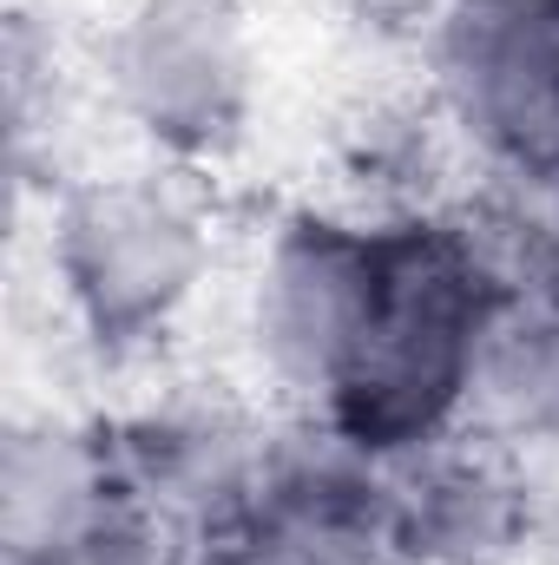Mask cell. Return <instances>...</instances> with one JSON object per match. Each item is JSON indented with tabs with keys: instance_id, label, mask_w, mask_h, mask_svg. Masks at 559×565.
I'll return each mask as SVG.
<instances>
[{
	"instance_id": "cell-1",
	"label": "cell",
	"mask_w": 559,
	"mask_h": 565,
	"mask_svg": "<svg viewBox=\"0 0 559 565\" xmlns=\"http://www.w3.org/2000/svg\"><path fill=\"white\" fill-rule=\"evenodd\" d=\"M500 309V282L481 270L447 211L382 217V296L369 335L316 415L382 460L474 427L481 355Z\"/></svg>"
},
{
	"instance_id": "cell-2",
	"label": "cell",
	"mask_w": 559,
	"mask_h": 565,
	"mask_svg": "<svg viewBox=\"0 0 559 565\" xmlns=\"http://www.w3.org/2000/svg\"><path fill=\"white\" fill-rule=\"evenodd\" d=\"M40 257L66 322L93 349L139 355L198 309L218 270V237L184 171L113 164L46 191Z\"/></svg>"
},
{
	"instance_id": "cell-3",
	"label": "cell",
	"mask_w": 559,
	"mask_h": 565,
	"mask_svg": "<svg viewBox=\"0 0 559 565\" xmlns=\"http://www.w3.org/2000/svg\"><path fill=\"white\" fill-rule=\"evenodd\" d=\"M93 86L151 164H224L264 99L257 20L244 0H126L93 46Z\"/></svg>"
},
{
	"instance_id": "cell-4",
	"label": "cell",
	"mask_w": 559,
	"mask_h": 565,
	"mask_svg": "<svg viewBox=\"0 0 559 565\" xmlns=\"http://www.w3.org/2000/svg\"><path fill=\"white\" fill-rule=\"evenodd\" d=\"M382 296V217L356 204H296L257 237L244 277V342L296 415H316L349 375Z\"/></svg>"
},
{
	"instance_id": "cell-5",
	"label": "cell",
	"mask_w": 559,
	"mask_h": 565,
	"mask_svg": "<svg viewBox=\"0 0 559 565\" xmlns=\"http://www.w3.org/2000/svg\"><path fill=\"white\" fill-rule=\"evenodd\" d=\"M428 46V106L461 158L534 191L559 184V0H454Z\"/></svg>"
},
{
	"instance_id": "cell-6",
	"label": "cell",
	"mask_w": 559,
	"mask_h": 565,
	"mask_svg": "<svg viewBox=\"0 0 559 565\" xmlns=\"http://www.w3.org/2000/svg\"><path fill=\"white\" fill-rule=\"evenodd\" d=\"M271 427L224 395H171L113 422V454L145 507L191 553H211L257 526Z\"/></svg>"
},
{
	"instance_id": "cell-7",
	"label": "cell",
	"mask_w": 559,
	"mask_h": 565,
	"mask_svg": "<svg viewBox=\"0 0 559 565\" xmlns=\"http://www.w3.org/2000/svg\"><path fill=\"white\" fill-rule=\"evenodd\" d=\"M389 540L402 565H514L534 546L520 454L461 427L389 460Z\"/></svg>"
},
{
	"instance_id": "cell-8",
	"label": "cell",
	"mask_w": 559,
	"mask_h": 565,
	"mask_svg": "<svg viewBox=\"0 0 559 565\" xmlns=\"http://www.w3.org/2000/svg\"><path fill=\"white\" fill-rule=\"evenodd\" d=\"M119 493L113 427L33 415L7 427L0 447V559L66 565L86 526Z\"/></svg>"
},
{
	"instance_id": "cell-9",
	"label": "cell",
	"mask_w": 559,
	"mask_h": 565,
	"mask_svg": "<svg viewBox=\"0 0 559 565\" xmlns=\"http://www.w3.org/2000/svg\"><path fill=\"white\" fill-rule=\"evenodd\" d=\"M474 427L507 447L559 440V282L514 296L494 316L474 388Z\"/></svg>"
},
{
	"instance_id": "cell-10",
	"label": "cell",
	"mask_w": 559,
	"mask_h": 565,
	"mask_svg": "<svg viewBox=\"0 0 559 565\" xmlns=\"http://www.w3.org/2000/svg\"><path fill=\"white\" fill-rule=\"evenodd\" d=\"M362 13H376V20H389V26H415L421 40L434 33V20L454 7V0H356Z\"/></svg>"
},
{
	"instance_id": "cell-11",
	"label": "cell",
	"mask_w": 559,
	"mask_h": 565,
	"mask_svg": "<svg viewBox=\"0 0 559 565\" xmlns=\"http://www.w3.org/2000/svg\"><path fill=\"white\" fill-rule=\"evenodd\" d=\"M191 565H289L277 546H264V540H231V546H211V553H198Z\"/></svg>"
},
{
	"instance_id": "cell-12",
	"label": "cell",
	"mask_w": 559,
	"mask_h": 565,
	"mask_svg": "<svg viewBox=\"0 0 559 565\" xmlns=\"http://www.w3.org/2000/svg\"><path fill=\"white\" fill-rule=\"evenodd\" d=\"M547 217H553V282H559V184L547 191Z\"/></svg>"
}]
</instances>
